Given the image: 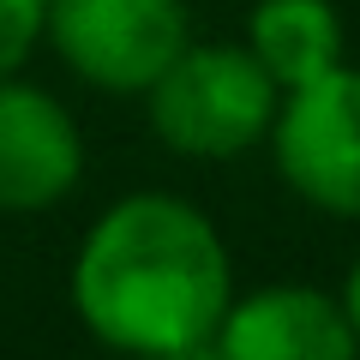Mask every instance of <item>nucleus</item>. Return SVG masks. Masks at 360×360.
<instances>
[{
  "label": "nucleus",
  "instance_id": "obj_1",
  "mask_svg": "<svg viewBox=\"0 0 360 360\" xmlns=\"http://www.w3.org/2000/svg\"><path fill=\"white\" fill-rule=\"evenodd\" d=\"M66 300L90 342L139 360L210 354L234 300L222 229L180 193H127L78 234Z\"/></svg>",
  "mask_w": 360,
  "mask_h": 360
},
{
  "label": "nucleus",
  "instance_id": "obj_2",
  "mask_svg": "<svg viewBox=\"0 0 360 360\" xmlns=\"http://www.w3.org/2000/svg\"><path fill=\"white\" fill-rule=\"evenodd\" d=\"M283 90L246 54V42H186L162 78L144 90L156 144L186 162H234L270 139Z\"/></svg>",
  "mask_w": 360,
  "mask_h": 360
},
{
  "label": "nucleus",
  "instance_id": "obj_3",
  "mask_svg": "<svg viewBox=\"0 0 360 360\" xmlns=\"http://www.w3.org/2000/svg\"><path fill=\"white\" fill-rule=\"evenodd\" d=\"M42 42L78 84L144 96L193 42V13L186 0H49Z\"/></svg>",
  "mask_w": 360,
  "mask_h": 360
},
{
  "label": "nucleus",
  "instance_id": "obj_4",
  "mask_svg": "<svg viewBox=\"0 0 360 360\" xmlns=\"http://www.w3.org/2000/svg\"><path fill=\"white\" fill-rule=\"evenodd\" d=\"M264 144L300 205L336 222H360V66L342 60L312 84L283 90Z\"/></svg>",
  "mask_w": 360,
  "mask_h": 360
},
{
  "label": "nucleus",
  "instance_id": "obj_5",
  "mask_svg": "<svg viewBox=\"0 0 360 360\" xmlns=\"http://www.w3.org/2000/svg\"><path fill=\"white\" fill-rule=\"evenodd\" d=\"M84 180V132L54 90L25 66L0 72V217H42Z\"/></svg>",
  "mask_w": 360,
  "mask_h": 360
},
{
  "label": "nucleus",
  "instance_id": "obj_6",
  "mask_svg": "<svg viewBox=\"0 0 360 360\" xmlns=\"http://www.w3.org/2000/svg\"><path fill=\"white\" fill-rule=\"evenodd\" d=\"M210 354H229V360H348L354 336H348L342 300L330 288L270 283V288H252V295L229 300Z\"/></svg>",
  "mask_w": 360,
  "mask_h": 360
},
{
  "label": "nucleus",
  "instance_id": "obj_7",
  "mask_svg": "<svg viewBox=\"0 0 360 360\" xmlns=\"http://www.w3.org/2000/svg\"><path fill=\"white\" fill-rule=\"evenodd\" d=\"M246 54L276 78V90H295L324 78L348 60V30L336 0H252L246 13Z\"/></svg>",
  "mask_w": 360,
  "mask_h": 360
},
{
  "label": "nucleus",
  "instance_id": "obj_8",
  "mask_svg": "<svg viewBox=\"0 0 360 360\" xmlns=\"http://www.w3.org/2000/svg\"><path fill=\"white\" fill-rule=\"evenodd\" d=\"M42 6L49 0H0V72L30 66L42 49Z\"/></svg>",
  "mask_w": 360,
  "mask_h": 360
},
{
  "label": "nucleus",
  "instance_id": "obj_9",
  "mask_svg": "<svg viewBox=\"0 0 360 360\" xmlns=\"http://www.w3.org/2000/svg\"><path fill=\"white\" fill-rule=\"evenodd\" d=\"M336 300H342V319H348V336H354V354H360V258L348 264L342 288H336Z\"/></svg>",
  "mask_w": 360,
  "mask_h": 360
}]
</instances>
